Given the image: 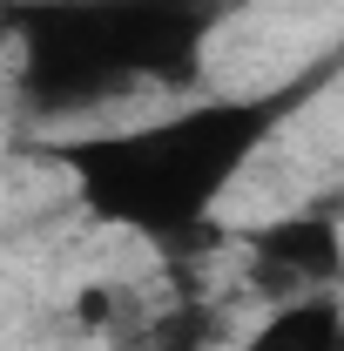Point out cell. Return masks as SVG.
I'll list each match as a JSON object with an SVG mask.
<instances>
[{
  "instance_id": "obj_1",
  "label": "cell",
  "mask_w": 344,
  "mask_h": 351,
  "mask_svg": "<svg viewBox=\"0 0 344 351\" xmlns=\"http://www.w3.org/2000/svg\"><path fill=\"white\" fill-rule=\"evenodd\" d=\"M257 257L277 263L284 277H297V284H324L331 270L344 263V243L331 223H270L257 237Z\"/></svg>"
},
{
  "instance_id": "obj_2",
  "label": "cell",
  "mask_w": 344,
  "mask_h": 351,
  "mask_svg": "<svg viewBox=\"0 0 344 351\" xmlns=\"http://www.w3.org/2000/svg\"><path fill=\"white\" fill-rule=\"evenodd\" d=\"M338 345V311L331 304H291L263 324L243 351H331Z\"/></svg>"
},
{
  "instance_id": "obj_3",
  "label": "cell",
  "mask_w": 344,
  "mask_h": 351,
  "mask_svg": "<svg viewBox=\"0 0 344 351\" xmlns=\"http://www.w3.org/2000/svg\"><path fill=\"white\" fill-rule=\"evenodd\" d=\"M68 317L82 324V331H108L115 317H122V291L115 284H101V277H88V284H75V298H68Z\"/></svg>"
}]
</instances>
